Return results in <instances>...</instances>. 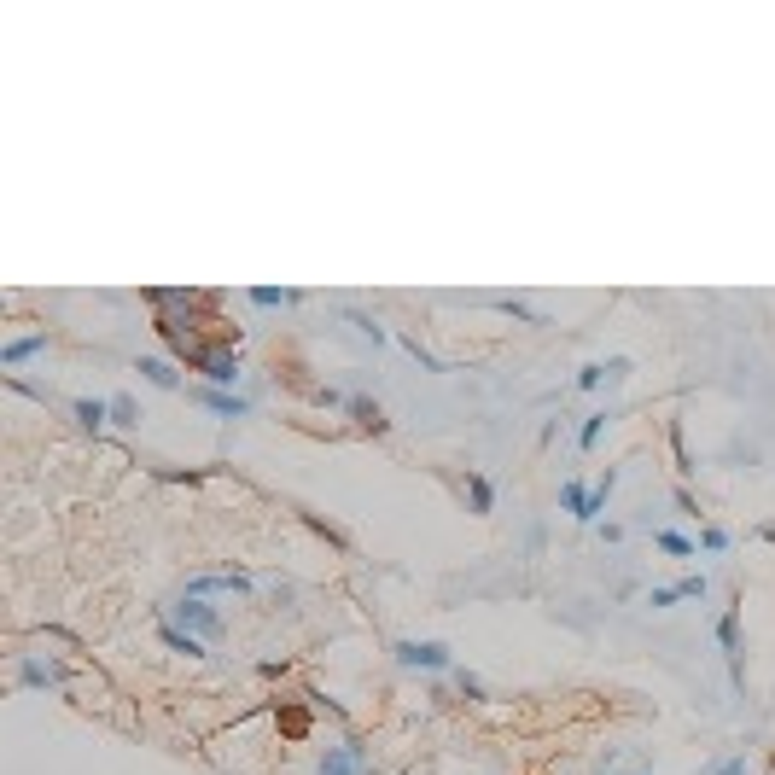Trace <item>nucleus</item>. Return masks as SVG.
Masks as SVG:
<instances>
[{"mask_svg": "<svg viewBox=\"0 0 775 775\" xmlns=\"http://www.w3.org/2000/svg\"><path fill=\"white\" fill-rule=\"evenodd\" d=\"M158 618L181 624L187 636H199V641H222V636H228V618H222V607H210V601H199V595H175V601H164V607H158Z\"/></svg>", "mask_w": 775, "mask_h": 775, "instance_id": "1", "label": "nucleus"}, {"mask_svg": "<svg viewBox=\"0 0 775 775\" xmlns=\"http://www.w3.org/2000/svg\"><path fill=\"white\" fill-rule=\"evenodd\" d=\"M193 368H199L204 385H216V391H239V379H245V368H239V344H204L199 356H193Z\"/></svg>", "mask_w": 775, "mask_h": 775, "instance_id": "2", "label": "nucleus"}, {"mask_svg": "<svg viewBox=\"0 0 775 775\" xmlns=\"http://www.w3.org/2000/svg\"><path fill=\"white\" fill-rule=\"evenodd\" d=\"M391 653H397V665H403V671H432V676L455 671L449 641H414V636H403V641H391Z\"/></svg>", "mask_w": 775, "mask_h": 775, "instance_id": "3", "label": "nucleus"}, {"mask_svg": "<svg viewBox=\"0 0 775 775\" xmlns=\"http://www.w3.org/2000/svg\"><path fill=\"white\" fill-rule=\"evenodd\" d=\"M181 595H199V601H210V595H251V572H245V566H216V572H193L187 583H181Z\"/></svg>", "mask_w": 775, "mask_h": 775, "instance_id": "4", "label": "nucleus"}, {"mask_svg": "<svg viewBox=\"0 0 775 775\" xmlns=\"http://www.w3.org/2000/svg\"><path fill=\"white\" fill-rule=\"evenodd\" d=\"M315 775H373V758H368V741H356V735H344L338 746L321 752V764Z\"/></svg>", "mask_w": 775, "mask_h": 775, "instance_id": "5", "label": "nucleus"}, {"mask_svg": "<svg viewBox=\"0 0 775 775\" xmlns=\"http://www.w3.org/2000/svg\"><path fill=\"white\" fill-rule=\"evenodd\" d=\"M706 595H711V577L706 572H688V577H676V583L647 589V607L665 612V607H682V601H706Z\"/></svg>", "mask_w": 775, "mask_h": 775, "instance_id": "6", "label": "nucleus"}, {"mask_svg": "<svg viewBox=\"0 0 775 775\" xmlns=\"http://www.w3.org/2000/svg\"><path fill=\"white\" fill-rule=\"evenodd\" d=\"M717 647H723V665H729V676H735V688H741V607L729 601V607L717 612Z\"/></svg>", "mask_w": 775, "mask_h": 775, "instance_id": "7", "label": "nucleus"}, {"mask_svg": "<svg viewBox=\"0 0 775 775\" xmlns=\"http://www.w3.org/2000/svg\"><path fill=\"white\" fill-rule=\"evenodd\" d=\"M18 682L24 688H65V665L53 653H18Z\"/></svg>", "mask_w": 775, "mask_h": 775, "instance_id": "8", "label": "nucleus"}, {"mask_svg": "<svg viewBox=\"0 0 775 775\" xmlns=\"http://www.w3.org/2000/svg\"><path fill=\"white\" fill-rule=\"evenodd\" d=\"M193 403L210 408V414H222V420H245L251 403L239 397V391H216V385H193Z\"/></svg>", "mask_w": 775, "mask_h": 775, "instance_id": "9", "label": "nucleus"}, {"mask_svg": "<svg viewBox=\"0 0 775 775\" xmlns=\"http://www.w3.org/2000/svg\"><path fill=\"white\" fill-rule=\"evenodd\" d=\"M70 414H76V426H82V432H94V438H100L105 426H111V397H76Z\"/></svg>", "mask_w": 775, "mask_h": 775, "instance_id": "10", "label": "nucleus"}, {"mask_svg": "<svg viewBox=\"0 0 775 775\" xmlns=\"http://www.w3.org/2000/svg\"><path fill=\"white\" fill-rule=\"evenodd\" d=\"M47 344H53V338H47V333H24V338H6V344H0V368H24V362H30V356H41V350H47Z\"/></svg>", "mask_w": 775, "mask_h": 775, "instance_id": "11", "label": "nucleus"}, {"mask_svg": "<svg viewBox=\"0 0 775 775\" xmlns=\"http://www.w3.org/2000/svg\"><path fill=\"white\" fill-rule=\"evenodd\" d=\"M135 373L152 385V391H181V368H175V362H164V356H140Z\"/></svg>", "mask_w": 775, "mask_h": 775, "instance_id": "12", "label": "nucleus"}, {"mask_svg": "<svg viewBox=\"0 0 775 775\" xmlns=\"http://www.w3.org/2000/svg\"><path fill=\"white\" fill-rule=\"evenodd\" d=\"M344 414H350V420H356L362 432H373V438H385V432H391V420H385V408L373 403V397H350V403H344Z\"/></svg>", "mask_w": 775, "mask_h": 775, "instance_id": "13", "label": "nucleus"}, {"mask_svg": "<svg viewBox=\"0 0 775 775\" xmlns=\"http://www.w3.org/2000/svg\"><path fill=\"white\" fill-rule=\"evenodd\" d=\"M158 641H164L169 653H181V659H204V647H210V641L187 636V630H181V624H169V618H158Z\"/></svg>", "mask_w": 775, "mask_h": 775, "instance_id": "14", "label": "nucleus"}, {"mask_svg": "<svg viewBox=\"0 0 775 775\" xmlns=\"http://www.w3.org/2000/svg\"><path fill=\"white\" fill-rule=\"evenodd\" d=\"M461 490H467V513H478V519H484V513H496V484H490L484 472H467V484H461Z\"/></svg>", "mask_w": 775, "mask_h": 775, "instance_id": "15", "label": "nucleus"}, {"mask_svg": "<svg viewBox=\"0 0 775 775\" xmlns=\"http://www.w3.org/2000/svg\"><path fill=\"white\" fill-rule=\"evenodd\" d=\"M653 548H659V554H671V560H694V554H700V542L688 537V531H671V525H659V531H653Z\"/></svg>", "mask_w": 775, "mask_h": 775, "instance_id": "16", "label": "nucleus"}, {"mask_svg": "<svg viewBox=\"0 0 775 775\" xmlns=\"http://www.w3.org/2000/svg\"><path fill=\"white\" fill-rule=\"evenodd\" d=\"M560 507L572 513L577 525H589V484L583 478H560Z\"/></svg>", "mask_w": 775, "mask_h": 775, "instance_id": "17", "label": "nucleus"}, {"mask_svg": "<svg viewBox=\"0 0 775 775\" xmlns=\"http://www.w3.org/2000/svg\"><path fill=\"white\" fill-rule=\"evenodd\" d=\"M257 309H292V304H304V292H292V286H251L245 292Z\"/></svg>", "mask_w": 775, "mask_h": 775, "instance_id": "18", "label": "nucleus"}, {"mask_svg": "<svg viewBox=\"0 0 775 775\" xmlns=\"http://www.w3.org/2000/svg\"><path fill=\"white\" fill-rule=\"evenodd\" d=\"M612 490H618V467H607L595 484H589V525H601V513H607Z\"/></svg>", "mask_w": 775, "mask_h": 775, "instance_id": "19", "label": "nucleus"}, {"mask_svg": "<svg viewBox=\"0 0 775 775\" xmlns=\"http://www.w3.org/2000/svg\"><path fill=\"white\" fill-rule=\"evenodd\" d=\"M344 321H350V327H356V333L362 338H373V350H379V344H385V327H379V315H368V309H344Z\"/></svg>", "mask_w": 775, "mask_h": 775, "instance_id": "20", "label": "nucleus"}, {"mask_svg": "<svg viewBox=\"0 0 775 775\" xmlns=\"http://www.w3.org/2000/svg\"><path fill=\"white\" fill-rule=\"evenodd\" d=\"M111 426H123V432H135V426H140V403L129 397V391H117V397H111Z\"/></svg>", "mask_w": 775, "mask_h": 775, "instance_id": "21", "label": "nucleus"}, {"mask_svg": "<svg viewBox=\"0 0 775 775\" xmlns=\"http://www.w3.org/2000/svg\"><path fill=\"white\" fill-rule=\"evenodd\" d=\"M612 426V414H589V420H583V426H577V449H583V455H589V449H595V443H601V432H607Z\"/></svg>", "mask_w": 775, "mask_h": 775, "instance_id": "22", "label": "nucleus"}, {"mask_svg": "<svg viewBox=\"0 0 775 775\" xmlns=\"http://www.w3.org/2000/svg\"><path fill=\"white\" fill-rule=\"evenodd\" d=\"M700 775H752V764H746V752H735V758H717V764H706Z\"/></svg>", "mask_w": 775, "mask_h": 775, "instance_id": "23", "label": "nucleus"}, {"mask_svg": "<svg viewBox=\"0 0 775 775\" xmlns=\"http://www.w3.org/2000/svg\"><path fill=\"white\" fill-rule=\"evenodd\" d=\"M729 531H723V525H700V548H706V554H723V548H729Z\"/></svg>", "mask_w": 775, "mask_h": 775, "instance_id": "24", "label": "nucleus"}, {"mask_svg": "<svg viewBox=\"0 0 775 775\" xmlns=\"http://www.w3.org/2000/svg\"><path fill=\"white\" fill-rule=\"evenodd\" d=\"M403 350H408V356H414V362H420L426 373H443V362L432 356V350H426V344H420V338H403Z\"/></svg>", "mask_w": 775, "mask_h": 775, "instance_id": "25", "label": "nucleus"}, {"mask_svg": "<svg viewBox=\"0 0 775 775\" xmlns=\"http://www.w3.org/2000/svg\"><path fill=\"white\" fill-rule=\"evenodd\" d=\"M671 449H676V472H694V455H688V438H682L676 420H671Z\"/></svg>", "mask_w": 775, "mask_h": 775, "instance_id": "26", "label": "nucleus"}, {"mask_svg": "<svg viewBox=\"0 0 775 775\" xmlns=\"http://www.w3.org/2000/svg\"><path fill=\"white\" fill-rule=\"evenodd\" d=\"M455 682H461V694H467V700H484V682H478L472 671H455Z\"/></svg>", "mask_w": 775, "mask_h": 775, "instance_id": "27", "label": "nucleus"}, {"mask_svg": "<svg viewBox=\"0 0 775 775\" xmlns=\"http://www.w3.org/2000/svg\"><path fill=\"white\" fill-rule=\"evenodd\" d=\"M676 513H682V519H700V502H694V490H676Z\"/></svg>", "mask_w": 775, "mask_h": 775, "instance_id": "28", "label": "nucleus"}, {"mask_svg": "<svg viewBox=\"0 0 775 775\" xmlns=\"http://www.w3.org/2000/svg\"><path fill=\"white\" fill-rule=\"evenodd\" d=\"M624 775H647V770H624Z\"/></svg>", "mask_w": 775, "mask_h": 775, "instance_id": "29", "label": "nucleus"}]
</instances>
